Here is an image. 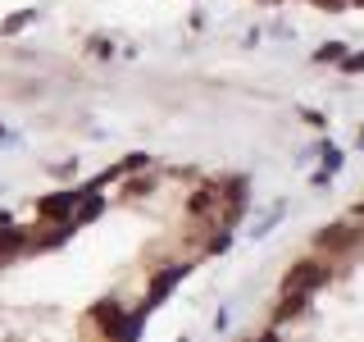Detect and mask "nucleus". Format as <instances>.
Instances as JSON below:
<instances>
[{
    "instance_id": "11",
    "label": "nucleus",
    "mask_w": 364,
    "mask_h": 342,
    "mask_svg": "<svg viewBox=\"0 0 364 342\" xmlns=\"http://www.w3.org/2000/svg\"><path fill=\"white\" fill-rule=\"evenodd\" d=\"M360 5H364V0H360Z\"/></svg>"
},
{
    "instance_id": "1",
    "label": "nucleus",
    "mask_w": 364,
    "mask_h": 342,
    "mask_svg": "<svg viewBox=\"0 0 364 342\" xmlns=\"http://www.w3.org/2000/svg\"><path fill=\"white\" fill-rule=\"evenodd\" d=\"M328 283V265H318V260H301V265L287 269V279H282V288L287 292H305L310 296L314 288H323Z\"/></svg>"
},
{
    "instance_id": "5",
    "label": "nucleus",
    "mask_w": 364,
    "mask_h": 342,
    "mask_svg": "<svg viewBox=\"0 0 364 342\" xmlns=\"http://www.w3.org/2000/svg\"><path fill=\"white\" fill-rule=\"evenodd\" d=\"M178 279H182V265H173V269H164V274H159V279L151 283V306H155V301H164V296H168V288H173Z\"/></svg>"
},
{
    "instance_id": "3",
    "label": "nucleus",
    "mask_w": 364,
    "mask_h": 342,
    "mask_svg": "<svg viewBox=\"0 0 364 342\" xmlns=\"http://www.w3.org/2000/svg\"><path fill=\"white\" fill-rule=\"evenodd\" d=\"M355 228L350 224H333V228H318L314 233V247H328V251H346V247H355Z\"/></svg>"
},
{
    "instance_id": "10",
    "label": "nucleus",
    "mask_w": 364,
    "mask_h": 342,
    "mask_svg": "<svg viewBox=\"0 0 364 342\" xmlns=\"http://www.w3.org/2000/svg\"><path fill=\"white\" fill-rule=\"evenodd\" d=\"M269 5H278V0H269Z\"/></svg>"
},
{
    "instance_id": "7",
    "label": "nucleus",
    "mask_w": 364,
    "mask_h": 342,
    "mask_svg": "<svg viewBox=\"0 0 364 342\" xmlns=\"http://www.w3.org/2000/svg\"><path fill=\"white\" fill-rule=\"evenodd\" d=\"M318 60H346V46H341V41H328V46H318Z\"/></svg>"
},
{
    "instance_id": "6",
    "label": "nucleus",
    "mask_w": 364,
    "mask_h": 342,
    "mask_svg": "<svg viewBox=\"0 0 364 342\" xmlns=\"http://www.w3.org/2000/svg\"><path fill=\"white\" fill-rule=\"evenodd\" d=\"M100 210H105V201H100V197H87V201H82V210H77V219H73V224H91V219H96Z\"/></svg>"
},
{
    "instance_id": "8",
    "label": "nucleus",
    "mask_w": 364,
    "mask_h": 342,
    "mask_svg": "<svg viewBox=\"0 0 364 342\" xmlns=\"http://www.w3.org/2000/svg\"><path fill=\"white\" fill-rule=\"evenodd\" d=\"M32 19H37V14H32V9H23V14H14V19L5 23V32H23V28H28Z\"/></svg>"
},
{
    "instance_id": "9",
    "label": "nucleus",
    "mask_w": 364,
    "mask_h": 342,
    "mask_svg": "<svg viewBox=\"0 0 364 342\" xmlns=\"http://www.w3.org/2000/svg\"><path fill=\"white\" fill-rule=\"evenodd\" d=\"M341 73H364V55H346V60H341Z\"/></svg>"
},
{
    "instance_id": "4",
    "label": "nucleus",
    "mask_w": 364,
    "mask_h": 342,
    "mask_svg": "<svg viewBox=\"0 0 364 342\" xmlns=\"http://www.w3.org/2000/svg\"><path fill=\"white\" fill-rule=\"evenodd\" d=\"M214 205H219V182H210V187H200L196 197L187 201V210H191V214H205V210H214Z\"/></svg>"
},
{
    "instance_id": "2",
    "label": "nucleus",
    "mask_w": 364,
    "mask_h": 342,
    "mask_svg": "<svg viewBox=\"0 0 364 342\" xmlns=\"http://www.w3.org/2000/svg\"><path fill=\"white\" fill-rule=\"evenodd\" d=\"M77 201H82V192H50V197L37 201V219H46V224H68Z\"/></svg>"
}]
</instances>
